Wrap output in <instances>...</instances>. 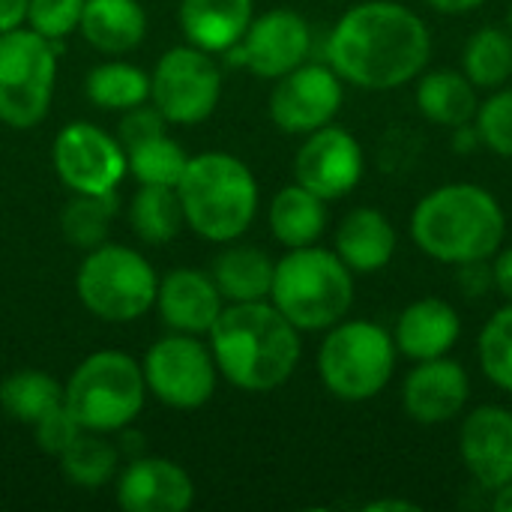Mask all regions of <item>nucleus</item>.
Instances as JSON below:
<instances>
[{"mask_svg":"<svg viewBox=\"0 0 512 512\" xmlns=\"http://www.w3.org/2000/svg\"><path fill=\"white\" fill-rule=\"evenodd\" d=\"M126 165L132 171V177L141 183V186H174L180 183L186 165H189V156L186 150L168 138L165 132L150 138V141H141L135 147L126 150Z\"/></svg>","mask_w":512,"mask_h":512,"instance_id":"473e14b6","label":"nucleus"},{"mask_svg":"<svg viewBox=\"0 0 512 512\" xmlns=\"http://www.w3.org/2000/svg\"><path fill=\"white\" fill-rule=\"evenodd\" d=\"M57 405H63V387L45 372L21 369V372H12L0 384V408L15 423L33 426L36 420H42Z\"/></svg>","mask_w":512,"mask_h":512,"instance_id":"c85d7f7f","label":"nucleus"},{"mask_svg":"<svg viewBox=\"0 0 512 512\" xmlns=\"http://www.w3.org/2000/svg\"><path fill=\"white\" fill-rule=\"evenodd\" d=\"M144 369L120 351H96L78 363L63 387V405L84 432H120L144 408Z\"/></svg>","mask_w":512,"mask_h":512,"instance_id":"423d86ee","label":"nucleus"},{"mask_svg":"<svg viewBox=\"0 0 512 512\" xmlns=\"http://www.w3.org/2000/svg\"><path fill=\"white\" fill-rule=\"evenodd\" d=\"M396 228L375 207L351 210L336 228V255L351 273H378L396 255Z\"/></svg>","mask_w":512,"mask_h":512,"instance_id":"412c9836","label":"nucleus"},{"mask_svg":"<svg viewBox=\"0 0 512 512\" xmlns=\"http://www.w3.org/2000/svg\"><path fill=\"white\" fill-rule=\"evenodd\" d=\"M75 288L90 315L111 324H129L156 303L159 276L141 252L99 243L81 261Z\"/></svg>","mask_w":512,"mask_h":512,"instance_id":"6e6552de","label":"nucleus"},{"mask_svg":"<svg viewBox=\"0 0 512 512\" xmlns=\"http://www.w3.org/2000/svg\"><path fill=\"white\" fill-rule=\"evenodd\" d=\"M471 399V381L462 363L435 357L417 363L402 384L405 414L420 426H441L456 420Z\"/></svg>","mask_w":512,"mask_h":512,"instance_id":"f3484780","label":"nucleus"},{"mask_svg":"<svg viewBox=\"0 0 512 512\" xmlns=\"http://www.w3.org/2000/svg\"><path fill=\"white\" fill-rule=\"evenodd\" d=\"M342 78L333 66L300 63L288 75L276 78L270 93V120L288 135H309L327 123L342 108Z\"/></svg>","mask_w":512,"mask_h":512,"instance_id":"4468645a","label":"nucleus"},{"mask_svg":"<svg viewBox=\"0 0 512 512\" xmlns=\"http://www.w3.org/2000/svg\"><path fill=\"white\" fill-rule=\"evenodd\" d=\"M81 12L84 0H30L27 24L48 42H57L81 24Z\"/></svg>","mask_w":512,"mask_h":512,"instance_id":"c9c22d12","label":"nucleus"},{"mask_svg":"<svg viewBox=\"0 0 512 512\" xmlns=\"http://www.w3.org/2000/svg\"><path fill=\"white\" fill-rule=\"evenodd\" d=\"M366 512H414L417 510V504H411V501H393V498H387V501H372V504H366L363 507Z\"/></svg>","mask_w":512,"mask_h":512,"instance_id":"c03bdc74","label":"nucleus"},{"mask_svg":"<svg viewBox=\"0 0 512 512\" xmlns=\"http://www.w3.org/2000/svg\"><path fill=\"white\" fill-rule=\"evenodd\" d=\"M477 132L483 147L512 159V90H498L477 108Z\"/></svg>","mask_w":512,"mask_h":512,"instance_id":"f704fd0d","label":"nucleus"},{"mask_svg":"<svg viewBox=\"0 0 512 512\" xmlns=\"http://www.w3.org/2000/svg\"><path fill=\"white\" fill-rule=\"evenodd\" d=\"M147 390L168 408L192 411L216 393V360L213 351L189 333L159 339L144 357Z\"/></svg>","mask_w":512,"mask_h":512,"instance_id":"9b49d317","label":"nucleus"},{"mask_svg":"<svg viewBox=\"0 0 512 512\" xmlns=\"http://www.w3.org/2000/svg\"><path fill=\"white\" fill-rule=\"evenodd\" d=\"M120 441H123V444L117 447L120 453H126L129 459H138V456H141V453H138V450L144 447V444H141V441H144L141 435H135V432H126V429H120Z\"/></svg>","mask_w":512,"mask_h":512,"instance_id":"a18cd8bd","label":"nucleus"},{"mask_svg":"<svg viewBox=\"0 0 512 512\" xmlns=\"http://www.w3.org/2000/svg\"><path fill=\"white\" fill-rule=\"evenodd\" d=\"M216 369L246 393L282 387L300 363V330L264 300L231 303L210 327Z\"/></svg>","mask_w":512,"mask_h":512,"instance_id":"f03ea898","label":"nucleus"},{"mask_svg":"<svg viewBox=\"0 0 512 512\" xmlns=\"http://www.w3.org/2000/svg\"><path fill=\"white\" fill-rule=\"evenodd\" d=\"M252 9V0H180V30L189 45L219 54L243 39Z\"/></svg>","mask_w":512,"mask_h":512,"instance_id":"4be33fe9","label":"nucleus"},{"mask_svg":"<svg viewBox=\"0 0 512 512\" xmlns=\"http://www.w3.org/2000/svg\"><path fill=\"white\" fill-rule=\"evenodd\" d=\"M54 81V42L30 27L0 33V123L12 129L42 123L51 108Z\"/></svg>","mask_w":512,"mask_h":512,"instance_id":"1a4fd4ad","label":"nucleus"},{"mask_svg":"<svg viewBox=\"0 0 512 512\" xmlns=\"http://www.w3.org/2000/svg\"><path fill=\"white\" fill-rule=\"evenodd\" d=\"M492 276H495V288L512 303V246L504 252H495Z\"/></svg>","mask_w":512,"mask_h":512,"instance_id":"ea45409f","label":"nucleus"},{"mask_svg":"<svg viewBox=\"0 0 512 512\" xmlns=\"http://www.w3.org/2000/svg\"><path fill=\"white\" fill-rule=\"evenodd\" d=\"M327 228V207L324 198L309 192L306 186L294 183L276 192L270 201V231L288 249L315 246Z\"/></svg>","mask_w":512,"mask_h":512,"instance_id":"393cba45","label":"nucleus"},{"mask_svg":"<svg viewBox=\"0 0 512 512\" xmlns=\"http://www.w3.org/2000/svg\"><path fill=\"white\" fill-rule=\"evenodd\" d=\"M459 456L477 486L495 492L512 483V411L483 405L471 411L459 432Z\"/></svg>","mask_w":512,"mask_h":512,"instance_id":"dca6fc26","label":"nucleus"},{"mask_svg":"<svg viewBox=\"0 0 512 512\" xmlns=\"http://www.w3.org/2000/svg\"><path fill=\"white\" fill-rule=\"evenodd\" d=\"M507 30L512 33V6H510V15H507Z\"/></svg>","mask_w":512,"mask_h":512,"instance_id":"de8ad7c7","label":"nucleus"},{"mask_svg":"<svg viewBox=\"0 0 512 512\" xmlns=\"http://www.w3.org/2000/svg\"><path fill=\"white\" fill-rule=\"evenodd\" d=\"M153 306L159 309V318L165 327H171L174 333H189V336L210 333L219 312L225 309L213 276L204 270H192V267H177L165 279H159Z\"/></svg>","mask_w":512,"mask_h":512,"instance_id":"6ab92c4d","label":"nucleus"},{"mask_svg":"<svg viewBox=\"0 0 512 512\" xmlns=\"http://www.w3.org/2000/svg\"><path fill=\"white\" fill-rule=\"evenodd\" d=\"M312 51V30L294 9H270L252 18L243 39L228 48L231 66H246L258 78H282Z\"/></svg>","mask_w":512,"mask_h":512,"instance_id":"ddd939ff","label":"nucleus"},{"mask_svg":"<svg viewBox=\"0 0 512 512\" xmlns=\"http://www.w3.org/2000/svg\"><path fill=\"white\" fill-rule=\"evenodd\" d=\"M27 3L30 0H0V33L15 30L27 21Z\"/></svg>","mask_w":512,"mask_h":512,"instance_id":"a19ab883","label":"nucleus"},{"mask_svg":"<svg viewBox=\"0 0 512 512\" xmlns=\"http://www.w3.org/2000/svg\"><path fill=\"white\" fill-rule=\"evenodd\" d=\"M81 432H84L81 423L72 417V411L66 405H57L54 411H48L42 420L33 423V435H36L39 450L51 453V456H60Z\"/></svg>","mask_w":512,"mask_h":512,"instance_id":"e433bc0d","label":"nucleus"},{"mask_svg":"<svg viewBox=\"0 0 512 512\" xmlns=\"http://www.w3.org/2000/svg\"><path fill=\"white\" fill-rule=\"evenodd\" d=\"M192 501V477L177 462L156 456L132 459L117 483V504L126 512H183Z\"/></svg>","mask_w":512,"mask_h":512,"instance_id":"a211bd4d","label":"nucleus"},{"mask_svg":"<svg viewBox=\"0 0 512 512\" xmlns=\"http://www.w3.org/2000/svg\"><path fill=\"white\" fill-rule=\"evenodd\" d=\"M429 54L426 21L393 0H369L348 9L327 39L336 75L363 90L405 87L426 69Z\"/></svg>","mask_w":512,"mask_h":512,"instance_id":"f257e3e1","label":"nucleus"},{"mask_svg":"<svg viewBox=\"0 0 512 512\" xmlns=\"http://www.w3.org/2000/svg\"><path fill=\"white\" fill-rule=\"evenodd\" d=\"M270 300L297 330H330L354 306V273L330 249H291L276 264Z\"/></svg>","mask_w":512,"mask_h":512,"instance_id":"39448f33","label":"nucleus"},{"mask_svg":"<svg viewBox=\"0 0 512 512\" xmlns=\"http://www.w3.org/2000/svg\"><path fill=\"white\" fill-rule=\"evenodd\" d=\"M276 264L258 246H228L213 258V282L228 303H255L270 297Z\"/></svg>","mask_w":512,"mask_h":512,"instance_id":"b1692460","label":"nucleus"},{"mask_svg":"<svg viewBox=\"0 0 512 512\" xmlns=\"http://www.w3.org/2000/svg\"><path fill=\"white\" fill-rule=\"evenodd\" d=\"M507 234L498 198L474 183L438 186L411 213L414 243L441 264L492 261Z\"/></svg>","mask_w":512,"mask_h":512,"instance_id":"7ed1b4c3","label":"nucleus"},{"mask_svg":"<svg viewBox=\"0 0 512 512\" xmlns=\"http://www.w3.org/2000/svg\"><path fill=\"white\" fill-rule=\"evenodd\" d=\"M60 471L72 486L99 489L117 474L120 450L108 444L99 432H81L60 456Z\"/></svg>","mask_w":512,"mask_h":512,"instance_id":"7c9ffc66","label":"nucleus"},{"mask_svg":"<svg viewBox=\"0 0 512 512\" xmlns=\"http://www.w3.org/2000/svg\"><path fill=\"white\" fill-rule=\"evenodd\" d=\"M165 132V117L159 114V108H147L144 102L123 111V120H120V132H117V141L123 144V150L141 144V141H150L156 135Z\"/></svg>","mask_w":512,"mask_h":512,"instance_id":"4c0bfd02","label":"nucleus"},{"mask_svg":"<svg viewBox=\"0 0 512 512\" xmlns=\"http://www.w3.org/2000/svg\"><path fill=\"white\" fill-rule=\"evenodd\" d=\"M456 282H459L462 294H468V297H483V294H486V291L495 285L492 264H489V261H471V264H459Z\"/></svg>","mask_w":512,"mask_h":512,"instance_id":"58836bf2","label":"nucleus"},{"mask_svg":"<svg viewBox=\"0 0 512 512\" xmlns=\"http://www.w3.org/2000/svg\"><path fill=\"white\" fill-rule=\"evenodd\" d=\"M417 105L426 120L450 129L471 123L480 108L474 84L468 81L465 72L456 69H438L423 75L417 87Z\"/></svg>","mask_w":512,"mask_h":512,"instance_id":"a878e982","label":"nucleus"},{"mask_svg":"<svg viewBox=\"0 0 512 512\" xmlns=\"http://www.w3.org/2000/svg\"><path fill=\"white\" fill-rule=\"evenodd\" d=\"M492 507L498 512H512V483L495 489V498H492Z\"/></svg>","mask_w":512,"mask_h":512,"instance_id":"49530a36","label":"nucleus"},{"mask_svg":"<svg viewBox=\"0 0 512 512\" xmlns=\"http://www.w3.org/2000/svg\"><path fill=\"white\" fill-rule=\"evenodd\" d=\"M117 213V198L114 192H102V195H75L63 213H60V231L66 237V243L78 246V249H96L99 243H105L111 219Z\"/></svg>","mask_w":512,"mask_h":512,"instance_id":"2f4dec72","label":"nucleus"},{"mask_svg":"<svg viewBox=\"0 0 512 512\" xmlns=\"http://www.w3.org/2000/svg\"><path fill=\"white\" fill-rule=\"evenodd\" d=\"M129 225L144 243H168L186 225L174 186H141L129 204Z\"/></svg>","mask_w":512,"mask_h":512,"instance_id":"bb28decb","label":"nucleus"},{"mask_svg":"<svg viewBox=\"0 0 512 512\" xmlns=\"http://www.w3.org/2000/svg\"><path fill=\"white\" fill-rule=\"evenodd\" d=\"M465 75L474 87L498 90L512 78V33L504 27H480L462 54Z\"/></svg>","mask_w":512,"mask_h":512,"instance_id":"c756f323","label":"nucleus"},{"mask_svg":"<svg viewBox=\"0 0 512 512\" xmlns=\"http://www.w3.org/2000/svg\"><path fill=\"white\" fill-rule=\"evenodd\" d=\"M435 12H444V15H465L477 6H483L486 0H426Z\"/></svg>","mask_w":512,"mask_h":512,"instance_id":"79ce46f5","label":"nucleus"},{"mask_svg":"<svg viewBox=\"0 0 512 512\" xmlns=\"http://www.w3.org/2000/svg\"><path fill=\"white\" fill-rule=\"evenodd\" d=\"M453 147H456V153H468V150H477V147H483L477 126H468V123H465V126H456Z\"/></svg>","mask_w":512,"mask_h":512,"instance_id":"37998d69","label":"nucleus"},{"mask_svg":"<svg viewBox=\"0 0 512 512\" xmlns=\"http://www.w3.org/2000/svg\"><path fill=\"white\" fill-rule=\"evenodd\" d=\"M84 93L102 111H129L150 99V75L132 63L111 60L87 72Z\"/></svg>","mask_w":512,"mask_h":512,"instance_id":"cd10ccee","label":"nucleus"},{"mask_svg":"<svg viewBox=\"0 0 512 512\" xmlns=\"http://www.w3.org/2000/svg\"><path fill=\"white\" fill-rule=\"evenodd\" d=\"M366 171L360 141L339 126H321L309 132L306 144L294 159V177L300 186L315 192L324 201L351 195Z\"/></svg>","mask_w":512,"mask_h":512,"instance_id":"2eb2a0df","label":"nucleus"},{"mask_svg":"<svg viewBox=\"0 0 512 512\" xmlns=\"http://www.w3.org/2000/svg\"><path fill=\"white\" fill-rule=\"evenodd\" d=\"M462 336L459 312L441 297H423L405 306L396 321V351L411 357L414 363L447 357Z\"/></svg>","mask_w":512,"mask_h":512,"instance_id":"aec40b11","label":"nucleus"},{"mask_svg":"<svg viewBox=\"0 0 512 512\" xmlns=\"http://www.w3.org/2000/svg\"><path fill=\"white\" fill-rule=\"evenodd\" d=\"M54 171L75 195L114 192L126 177L123 144L93 123H69L54 138Z\"/></svg>","mask_w":512,"mask_h":512,"instance_id":"f8f14e48","label":"nucleus"},{"mask_svg":"<svg viewBox=\"0 0 512 512\" xmlns=\"http://www.w3.org/2000/svg\"><path fill=\"white\" fill-rule=\"evenodd\" d=\"M396 339L372 321H339L318 351V375L342 402H369L393 378Z\"/></svg>","mask_w":512,"mask_h":512,"instance_id":"0eeeda50","label":"nucleus"},{"mask_svg":"<svg viewBox=\"0 0 512 512\" xmlns=\"http://www.w3.org/2000/svg\"><path fill=\"white\" fill-rule=\"evenodd\" d=\"M177 195L186 225L210 243H234L258 213V183L246 162L210 150L189 159Z\"/></svg>","mask_w":512,"mask_h":512,"instance_id":"20e7f679","label":"nucleus"},{"mask_svg":"<svg viewBox=\"0 0 512 512\" xmlns=\"http://www.w3.org/2000/svg\"><path fill=\"white\" fill-rule=\"evenodd\" d=\"M477 357L483 375L495 387L512 393V303L498 309L483 327L477 342Z\"/></svg>","mask_w":512,"mask_h":512,"instance_id":"72a5a7b5","label":"nucleus"},{"mask_svg":"<svg viewBox=\"0 0 512 512\" xmlns=\"http://www.w3.org/2000/svg\"><path fill=\"white\" fill-rule=\"evenodd\" d=\"M222 96V72L216 60L195 48L177 45L165 51L150 75V99L168 123H201L207 120Z\"/></svg>","mask_w":512,"mask_h":512,"instance_id":"9d476101","label":"nucleus"},{"mask_svg":"<svg viewBox=\"0 0 512 512\" xmlns=\"http://www.w3.org/2000/svg\"><path fill=\"white\" fill-rule=\"evenodd\" d=\"M78 27L96 51L126 54L141 45L147 15L138 0H84Z\"/></svg>","mask_w":512,"mask_h":512,"instance_id":"5701e85b","label":"nucleus"}]
</instances>
